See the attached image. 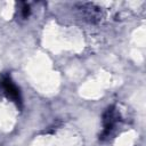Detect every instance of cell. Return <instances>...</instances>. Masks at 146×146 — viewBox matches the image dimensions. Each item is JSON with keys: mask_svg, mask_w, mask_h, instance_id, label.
Returning <instances> with one entry per match:
<instances>
[{"mask_svg": "<svg viewBox=\"0 0 146 146\" xmlns=\"http://www.w3.org/2000/svg\"><path fill=\"white\" fill-rule=\"evenodd\" d=\"M0 86L2 88V90L5 91V94L7 95L8 98L13 99L14 102L19 103L21 102V96H19V91L17 89V87L11 82V80L8 76H5L1 81H0Z\"/></svg>", "mask_w": 146, "mask_h": 146, "instance_id": "1", "label": "cell"}, {"mask_svg": "<svg viewBox=\"0 0 146 146\" xmlns=\"http://www.w3.org/2000/svg\"><path fill=\"white\" fill-rule=\"evenodd\" d=\"M29 14H30V7H29L27 5H25V6L23 7V16H24V17H27Z\"/></svg>", "mask_w": 146, "mask_h": 146, "instance_id": "2", "label": "cell"}]
</instances>
